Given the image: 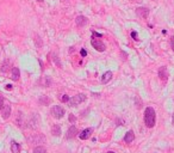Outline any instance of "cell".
Returning <instances> with one entry per match:
<instances>
[{
  "instance_id": "6da1fadb",
  "label": "cell",
  "mask_w": 174,
  "mask_h": 153,
  "mask_svg": "<svg viewBox=\"0 0 174 153\" xmlns=\"http://www.w3.org/2000/svg\"><path fill=\"white\" fill-rule=\"evenodd\" d=\"M155 121H156V115L155 110L150 107H148L144 110V123L148 128H153L155 126Z\"/></svg>"
},
{
  "instance_id": "7a4b0ae2",
  "label": "cell",
  "mask_w": 174,
  "mask_h": 153,
  "mask_svg": "<svg viewBox=\"0 0 174 153\" xmlns=\"http://www.w3.org/2000/svg\"><path fill=\"white\" fill-rule=\"evenodd\" d=\"M51 115H52V117H55V118H57V120H60V118H62L63 115H65V109H63L62 107H60V105H54V107L51 108Z\"/></svg>"
},
{
  "instance_id": "3957f363",
  "label": "cell",
  "mask_w": 174,
  "mask_h": 153,
  "mask_svg": "<svg viewBox=\"0 0 174 153\" xmlns=\"http://www.w3.org/2000/svg\"><path fill=\"white\" fill-rule=\"evenodd\" d=\"M86 101V96L85 95H76V96H73L70 99H69V105L70 107H76V105H79L80 103H82V102H85Z\"/></svg>"
},
{
  "instance_id": "277c9868",
  "label": "cell",
  "mask_w": 174,
  "mask_h": 153,
  "mask_svg": "<svg viewBox=\"0 0 174 153\" xmlns=\"http://www.w3.org/2000/svg\"><path fill=\"white\" fill-rule=\"evenodd\" d=\"M91 43H92V47H93L96 50H98V51H104L105 48H106L105 44H104L100 40H97V38H93Z\"/></svg>"
},
{
  "instance_id": "5b68a950",
  "label": "cell",
  "mask_w": 174,
  "mask_h": 153,
  "mask_svg": "<svg viewBox=\"0 0 174 153\" xmlns=\"http://www.w3.org/2000/svg\"><path fill=\"white\" fill-rule=\"evenodd\" d=\"M91 134H92V128H86V129H83V131L79 134V138H80L81 140H87V139L91 136Z\"/></svg>"
},
{
  "instance_id": "8992f818",
  "label": "cell",
  "mask_w": 174,
  "mask_h": 153,
  "mask_svg": "<svg viewBox=\"0 0 174 153\" xmlns=\"http://www.w3.org/2000/svg\"><path fill=\"white\" fill-rule=\"evenodd\" d=\"M75 23L78 26H85L87 23H88V20H87V18L85 16H78L76 19H75Z\"/></svg>"
},
{
  "instance_id": "52a82bcc",
  "label": "cell",
  "mask_w": 174,
  "mask_h": 153,
  "mask_svg": "<svg viewBox=\"0 0 174 153\" xmlns=\"http://www.w3.org/2000/svg\"><path fill=\"white\" fill-rule=\"evenodd\" d=\"M136 12H137V15L141 17V18H147L148 17V15H149V11H148V9H144V7H138L137 10H136Z\"/></svg>"
},
{
  "instance_id": "ba28073f",
  "label": "cell",
  "mask_w": 174,
  "mask_h": 153,
  "mask_svg": "<svg viewBox=\"0 0 174 153\" xmlns=\"http://www.w3.org/2000/svg\"><path fill=\"white\" fill-rule=\"evenodd\" d=\"M76 134H78V129H76V127H75V126H72V127L67 131V135H66V138H67V139H73Z\"/></svg>"
},
{
  "instance_id": "9c48e42d",
  "label": "cell",
  "mask_w": 174,
  "mask_h": 153,
  "mask_svg": "<svg viewBox=\"0 0 174 153\" xmlns=\"http://www.w3.org/2000/svg\"><path fill=\"white\" fill-rule=\"evenodd\" d=\"M159 77H160V79H161V80H163V81H167L168 74H167L166 67H160V68H159Z\"/></svg>"
},
{
  "instance_id": "30bf717a",
  "label": "cell",
  "mask_w": 174,
  "mask_h": 153,
  "mask_svg": "<svg viewBox=\"0 0 174 153\" xmlns=\"http://www.w3.org/2000/svg\"><path fill=\"white\" fill-rule=\"evenodd\" d=\"M111 79H112V72L107 71V72H105V73L103 74V77H101V83H103V84H107Z\"/></svg>"
},
{
  "instance_id": "8fae6325",
  "label": "cell",
  "mask_w": 174,
  "mask_h": 153,
  "mask_svg": "<svg viewBox=\"0 0 174 153\" xmlns=\"http://www.w3.org/2000/svg\"><path fill=\"white\" fill-rule=\"evenodd\" d=\"M1 115L4 118H9L11 115V107L10 105H4V108L1 109Z\"/></svg>"
},
{
  "instance_id": "7c38bea8",
  "label": "cell",
  "mask_w": 174,
  "mask_h": 153,
  "mask_svg": "<svg viewBox=\"0 0 174 153\" xmlns=\"http://www.w3.org/2000/svg\"><path fill=\"white\" fill-rule=\"evenodd\" d=\"M134 139H135V134H134V132H132V131H129V132L125 134V136H124V141H125L127 144L132 142V141H134Z\"/></svg>"
},
{
  "instance_id": "4fadbf2b",
  "label": "cell",
  "mask_w": 174,
  "mask_h": 153,
  "mask_svg": "<svg viewBox=\"0 0 174 153\" xmlns=\"http://www.w3.org/2000/svg\"><path fill=\"white\" fill-rule=\"evenodd\" d=\"M51 133H52L55 136L61 135V127H60L59 125H54L52 128H51Z\"/></svg>"
},
{
  "instance_id": "5bb4252c",
  "label": "cell",
  "mask_w": 174,
  "mask_h": 153,
  "mask_svg": "<svg viewBox=\"0 0 174 153\" xmlns=\"http://www.w3.org/2000/svg\"><path fill=\"white\" fill-rule=\"evenodd\" d=\"M19 75H20V72H19V70L17 68V67H14V68H12V79L13 80H18L19 79Z\"/></svg>"
},
{
  "instance_id": "9a60e30c",
  "label": "cell",
  "mask_w": 174,
  "mask_h": 153,
  "mask_svg": "<svg viewBox=\"0 0 174 153\" xmlns=\"http://www.w3.org/2000/svg\"><path fill=\"white\" fill-rule=\"evenodd\" d=\"M11 151H12V153H19V151H20L19 144H17L16 141H13L12 145H11Z\"/></svg>"
},
{
  "instance_id": "2e32d148",
  "label": "cell",
  "mask_w": 174,
  "mask_h": 153,
  "mask_svg": "<svg viewBox=\"0 0 174 153\" xmlns=\"http://www.w3.org/2000/svg\"><path fill=\"white\" fill-rule=\"evenodd\" d=\"M34 153H47V151H45L44 147H42V146H37V147H35Z\"/></svg>"
},
{
  "instance_id": "e0dca14e",
  "label": "cell",
  "mask_w": 174,
  "mask_h": 153,
  "mask_svg": "<svg viewBox=\"0 0 174 153\" xmlns=\"http://www.w3.org/2000/svg\"><path fill=\"white\" fill-rule=\"evenodd\" d=\"M3 108H4V98L0 96V110H1Z\"/></svg>"
},
{
  "instance_id": "ac0fdd59",
  "label": "cell",
  "mask_w": 174,
  "mask_h": 153,
  "mask_svg": "<svg viewBox=\"0 0 174 153\" xmlns=\"http://www.w3.org/2000/svg\"><path fill=\"white\" fill-rule=\"evenodd\" d=\"M68 120H69V122H74V121H75L74 115H73V114H70V115H69V117H68Z\"/></svg>"
},
{
  "instance_id": "d6986e66",
  "label": "cell",
  "mask_w": 174,
  "mask_h": 153,
  "mask_svg": "<svg viewBox=\"0 0 174 153\" xmlns=\"http://www.w3.org/2000/svg\"><path fill=\"white\" fill-rule=\"evenodd\" d=\"M69 99H70V98H69L68 96H63V97H62V102H69Z\"/></svg>"
},
{
  "instance_id": "ffe728a7",
  "label": "cell",
  "mask_w": 174,
  "mask_h": 153,
  "mask_svg": "<svg viewBox=\"0 0 174 153\" xmlns=\"http://www.w3.org/2000/svg\"><path fill=\"white\" fill-rule=\"evenodd\" d=\"M170 47H172V49L174 50V36L170 38Z\"/></svg>"
},
{
  "instance_id": "44dd1931",
  "label": "cell",
  "mask_w": 174,
  "mask_h": 153,
  "mask_svg": "<svg viewBox=\"0 0 174 153\" xmlns=\"http://www.w3.org/2000/svg\"><path fill=\"white\" fill-rule=\"evenodd\" d=\"M131 36H132L134 40H137V34H136V31H132V33H131Z\"/></svg>"
},
{
  "instance_id": "7402d4cb",
  "label": "cell",
  "mask_w": 174,
  "mask_h": 153,
  "mask_svg": "<svg viewBox=\"0 0 174 153\" xmlns=\"http://www.w3.org/2000/svg\"><path fill=\"white\" fill-rule=\"evenodd\" d=\"M86 54H87L86 50H85V49H81V55H82V56H86Z\"/></svg>"
},
{
  "instance_id": "603a6c76",
  "label": "cell",
  "mask_w": 174,
  "mask_h": 153,
  "mask_svg": "<svg viewBox=\"0 0 174 153\" xmlns=\"http://www.w3.org/2000/svg\"><path fill=\"white\" fill-rule=\"evenodd\" d=\"M12 88V85H6V90H11Z\"/></svg>"
},
{
  "instance_id": "cb8c5ba5",
  "label": "cell",
  "mask_w": 174,
  "mask_h": 153,
  "mask_svg": "<svg viewBox=\"0 0 174 153\" xmlns=\"http://www.w3.org/2000/svg\"><path fill=\"white\" fill-rule=\"evenodd\" d=\"M93 36H98V37H100L101 35H100V34H97V33H93Z\"/></svg>"
},
{
  "instance_id": "d4e9b609",
  "label": "cell",
  "mask_w": 174,
  "mask_h": 153,
  "mask_svg": "<svg viewBox=\"0 0 174 153\" xmlns=\"http://www.w3.org/2000/svg\"><path fill=\"white\" fill-rule=\"evenodd\" d=\"M37 1H40V3H43V1H44V0H37Z\"/></svg>"
},
{
  "instance_id": "484cf974",
  "label": "cell",
  "mask_w": 174,
  "mask_h": 153,
  "mask_svg": "<svg viewBox=\"0 0 174 153\" xmlns=\"http://www.w3.org/2000/svg\"><path fill=\"white\" fill-rule=\"evenodd\" d=\"M173 125H174V115H173Z\"/></svg>"
},
{
  "instance_id": "4316f807",
  "label": "cell",
  "mask_w": 174,
  "mask_h": 153,
  "mask_svg": "<svg viewBox=\"0 0 174 153\" xmlns=\"http://www.w3.org/2000/svg\"><path fill=\"white\" fill-rule=\"evenodd\" d=\"M107 153H114V152H112V151H110V152H107Z\"/></svg>"
}]
</instances>
